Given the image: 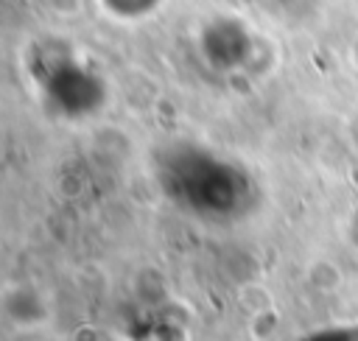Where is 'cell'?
<instances>
[{
  "label": "cell",
  "mask_w": 358,
  "mask_h": 341,
  "mask_svg": "<svg viewBox=\"0 0 358 341\" xmlns=\"http://www.w3.org/2000/svg\"><path fill=\"white\" fill-rule=\"evenodd\" d=\"M157 184L179 212L204 224H235L257 204L252 176L201 148L168 151L157 165Z\"/></svg>",
  "instance_id": "cell-1"
}]
</instances>
